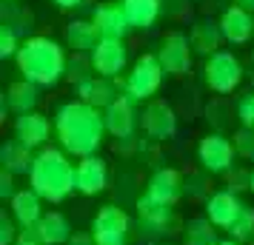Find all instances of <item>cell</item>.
Wrapping results in <instances>:
<instances>
[{
	"label": "cell",
	"instance_id": "obj_1",
	"mask_svg": "<svg viewBox=\"0 0 254 245\" xmlns=\"http://www.w3.org/2000/svg\"><path fill=\"white\" fill-rule=\"evenodd\" d=\"M55 137L60 148L71 157H92L97 154L100 143L106 137V123L103 111H97L94 105L83 100L63 103L55 114Z\"/></svg>",
	"mask_w": 254,
	"mask_h": 245
},
{
	"label": "cell",
	"instance_id": "obj_2",
	"mask_svg": "<svg viewBox=\"0 0 254 245\" xmlns=\"http://www.w3.org/2000/svg\"><path fill=\"white\" fill-rule=\"evenodd\" d=\"M17 71L35 86H58L66 77L69 57L52 37H29L17 51Z\"/></svg>",
	"mask_w": 254,
	"mask_h": 245
},
{
	"label": "cell",
	"instance_id": "obj_3",
	"mask_svg": "<svg viewBox=\"0 0 254 245\" xmlns=\"http://www.w3.org/2000/svg\"><path fill=\"white\" fill-rule=\"evenodd\" d=\"M29 188H35L43 202H63L74 191V165L63 148L46 146L35 154L29 171Z\"/></svg>",
	"mask_w": 254,
	"mask_h": 245
},
{
	"label": "cell",
	"instance_id": "obj_4",
	"mask_svg": "<svg viewBox=\"0 0 254 245\" xmlns=\"http://www.w3.org/2000/svg\"><path fill=\"white\" fill-rule=\"evenodd\" d=\"M163 74L166 71H163L157 54H140L134 60L131 71L126 74V80H123V94L131 97L134 103H149V100H154V94L160 92Z\"/></svg>",
	"mask_w": 254,
	"mask_h": 245
},
{
	"label": "cell",
	"instance_id": "obj_5",
	"mask_svg": "<svg viewBox=\"0 0 254 245\" xmlns=\"http://www.w3.org/2000/svg\"><path fill=\"white\" fill-rule=\"evenodd\" d=\"M243 74H246L243 71V63L231 51H226V49L214 51L203 63V83L214 94H231L243 83Z\"/></svg>",
	"mask_w": 254,
	"mask_h": 245
},
{
	"label": "cell",
	"instance_id": "obj_6",
	"mask_svg": "<svg viewBox=\"0 0 254 245\" xmlns=\"http://www.w3.org/2000/svg\"><path fill=\"white\" fill-rule=\"evenodd\" d=\"M237 160V151H234V143L231 137H223V134H206L203 140L197 143V163L203 165V171L211 177L217 174H229L231 165Z\"/></svg>",
	"mask_w": 254,
	"mask_h": 245
},
{
	"label": "cell",
	"instance_id": "obj_7",
	"mask_svg": "<svg viewBox=\"0 0 254 245\" xmlns=\"http://www.w3.org/2000/svg\"><path fill=\"white\" fill-rule=\"evenodd\" d=\"M92 234L97 245H128L131 220H128V214L123 208L103 205L92 220Z\"/></svg>",
	"mask_w": 254,
	"mask_h": 245
},
{
	"label": "cell",
	"instance_id": "obj_8",
	"mask_svg": "<svg viewBox=\"0 0 254 245\" xmlns=\"http://www.w3.org/2000/svg\"><path fill=\"white\" fill-rule=\"evenodd\" d=\"M191 43H189V35L183 32H169V35L160 40V49H157V60L166 74L172 77H183L191 69Z\"/></svg>",
	"mask_w": 254,
	"mask_h": 245
},
{
	"label": "cell",
	"instance_id": "obj_9",
	"mask_svg": "<svg viewBox=\"0 0 254 245\" xmlns=\"http://www.w3.org/2000/svg\"><path fill=\"white\" fill-rule=\"evenodd\" d=\"M134 208H137V225L146 237H169V234H174V228H177V214H174V208L154 202L146 194L137 199Z\"/></svg>",
	"mask_w": 254,
	"mask_h": 245
},
{
	"label": "cell",
	"instance_id": "obj_10",
	"mask_svg": "<svg viewBox=\"0 0 254 245\" xmlns=\"http://www.w3.org/2000/svg\"><path fill=\"white\" fill-rule=\"evenodd\" d=\"M140 123H143L146 137L157 143L174 137V131H177V114H174V108L166 100H149L146 108H143Z\"/></svg>",
	"mask_w": 254,
	"mask_h": 245
},
{
	"label": "cell",
	"instance_id": "obj_11",
	"mask_svg": "<svg viewBox=\"0 0 254 245\" xmlns=\"http://www.w3.org/2000/svg\"><path fill=\"white\" fill-rule=\"evenodd\" d=\"M183 194H186V180H183V174H180L177 168H157V171L149 177L146 197L154 199V202L174 208Z\"/></svg>",
	"mask_w": 254,
	"mask_h": 245
},
{
	"label": "cell",
	"instance_id": "obj_12",
	"mask_svg": "<svg viewBox=\"0 0 254 245\" xmlns=\"http://www.w3.org/2000/svg\"><path fill=\"white\" fill-rule=\"evenodd\" d=\"M103 123H106V134H112L117 140H131V134L137 129V108H134V100L120 94L115 103L103 111Z\"/></svg>",
	"mask_w": 254,
	"mask_h": 245
},
{
	"label": "cell",
	"instance_id": "obj_13",
	"mask_svg": "<svg viewBox=\"0 0 254 245\" xmlns=\"http://www.w3.org/2000/svg\"><path fill=\"white\" fill-rule=\"evenodd\" d=\"M106 186H109V165L97 154L83 157L80 163L74 165V191L77 194L97 197L100 191H106Z\"/></svg>",
	"mask_w": 254,
	"mask_h": 245
},
{
	"label": "cell",
	"instance_id": "obj_14",
	"mask_svg": "<svg viewBox=\"0 0 254 245\" xmlns=\"http://www.w3.org/2000/svg\"><path fill=\"white\" fill-rule=\"evenodd\" d=\"M128 63V49L123 40H100V46L92 51V66L97 77H109L115 80Z\"/></svg>",
	"mask_w": 254,
	"mask_h": 245
},
{
	"label": "cell",
	"instance_id": "obj_15",
	"mask_svg": "<svg viewBox=\"0 0 254 245\" xmlns=\"http://www.w3.org/2000/svg\"><path fill=\"white\" fill-rule=\"evenodd\" d=\"M246 208V202H243L234 191H214L211 197L206 199V214L203 217H208V222L214 225V228H223V231H229L231 225H234V220L240 217V211Z\"/></svg>",
	"mask_w": 254,
	"mask_h": 245
},
{
	"label": "cell",
	"instance_id": "obj_16",
	"mask_svg": "<svg viewBox=\"0 0 254 245\" xmlns=\"http://www.w3.org/2000/svg\"><path fill=\"white\" fill-rule=\"evenodd\" d=\"M49 137H52V123H49L40 111L20 114L17 120H14V140L23 143L26 148L40 151V148H46Z\"/></svg>",
	"mask_w": 254,
	"mask_h": 245
},
{
	"label": "cell",
	"instance_id": "obj_17",
	"mask_svg": "<svg viewBox=\"0 0 254 245\" xmlns=\"http://www.w3.org/2000/svg\"><path fill=\"white\" fill-rule=\"evenodd\" d=\"M220 32H223V40L231 43V46H243L254 37V17L252 12H246L240 6L231 3L226 12L220 14Z\"/></svg>",
	"mask_w": 254,
	"mask_h": 245
},
{
	"label": "cell",
	"instance_id": "obj_18",
	"mask_svg": "<svg viewBox=\"0 0 254 245\" xmlns=\"http://www.w3.org/2000/svg\"><path fill=\"white\" fill-rule=\"evenodd\" d=\"M92 23L100 29V35L106 40H126V35L131 32V23L126 17L123 3H103V6H97Z\"/></svg>",
	"mask_w": 254,
	"mask_h": 245
},
{
	"label": "cell",
	"instance_id": "obj_19",
	"mask_svg": "<svg viewBox=\"0 0 254 245\" xmlns=\"http://www.w3.org/2000/svg\"><path fill=\"white\" fill-rule=\"evenodd\" d=\"M12 217L14 222L20 225V231H26V228H37V222L43 220V197L37 194L35 188H23V191H17L12 199Z\"/></svg>",
	"mask_w": 254,
	"mask_h": 245
},
{
	"label": "cell",
	"instance_id": "obj_20",
	"mask_svg": "<svg viewBox=\"0 0 254 245\" xmlns=\"http://www.w3.org/2000/svg\"><path fill=\"white\" fill-rule=\"evenodd\" d=\"M74 89H77V100L94 105L97 111H106V108L115 103L117 97H120L123 83L117 86V83L109 80V77H92V80L80 83V86H74Z\"/></svg>",
	"mask_w": 254,
	"mask_h": 245
},
{
	"label": "cell",
	"instance_id": "obj_21",
	"mask_svg": "<svg viewBox=\"0 0 254 245\" xmlns=\"http://www.w3.org/2000/svg\"><path fill=\"white\" fill-rule=\"evenodd\" d=\"M40 86H35V83L29 80H17L9 86V92H6V97H3V111L9 108V111H14V114H32L35 111V105L40 103V92H37Z\"/></svg>",
	"mask_w": 254,
	"mask_h": 245
},
{
	"label": "cell",
	"instance_id": "obj_22",
	"mask_svg": "<svg viewBox=\"0 0 254 245\" xmlns=\"http://www.w3.org/2000/svg\"><path fill=\"white\" fill-rule=\"evenodd\" d=\"M100 40H103L100 29L89 20H71L66 26V43L74 54H92L94 49L100 46Z\"/></svg>",
	"mask_w": 254,
	"mask_h": 245
},
{
	"label": "cell",
	"instance_id": "obj_23",
	"mask_svg": "<svg viewBox=\"0 0 254 245\" xmlns=\"http://www.w3.org/2000/svg\"><path fill=\"white\" fill-rule=\"evenodd\" d=\"M37 237L43 240V245H66L71 240V222L66 214H60V211H46L43 214V220L37 222Z\"/></svg>",
	"mask_w": 254,
	"mask_h": 245
},
{
	"label": "cell",
	"instance_id": "obj_24",
	"mask_svg": "<svg viewBox=\"0 0 254 245\" xmlns=\"http://www.w3.org/2000/svg\"><path fill=\"white\" fill-rule=\"evenodd\" d=\"M189 43L197 54L203 57H211L214 51H220V43H223V32H220V23H208V20H200V23L191 26L189 32Z\"/></svg>",
	"mask_w": 254,
	"mask_h": 245
},
{
	"label": "cell",
	"instance_id": "obj_25",
	"mask_svg": "<svg viewBox=\"0 0 254 245\" xmlns=\"http://www.w3.org/2000/svg\"><path fill=\"white\" fill-rule=\"evenodd\" d=\"M32 163H35V154H32V148H26L23 143L9 140L0 146V165H3V171H9V174H29Z\"/></svg>",
	"mask_w": 254,
	"mask_h": 245
},
{
	"label": "cell",
	"instance_id": "obj_26",
	"mask_svg": "<svg viewBox=\"0 0 254 245\" xmlns=\"http://www.w3.org/2000/svg\"><path fill=\"white\" fill-rule=\"evenodd\" d=\"M131 29H151L163 12V0H123Z\"/></svg>",
	"mask_w": 254,
	"mask_h": 245
},
{
	"label": "cell",
	"instance_id": "obj_27",
	"mask_svg": "<svg viewBox=\"0 0 254 245\" xmlns=\"http://www.w3.org/2000/svg\"><path fill=\"white\" fill-rule=\"evenodd\" d=\"M183 245H220L217 228L208 222V217H191L183 222Z\"/></svg>",
	"mask_w": 254,
	"mask_h": 245
},
{
	"label": "cell",
	"instance_id": "obj_28",
	"mask_svg": "<svg viewBox=\"0 0 254 245\" xmlns=\"http://www.w3.org/2000/svg\"><path fill=\"white\" fill-rule=\"evenodd\" d=\"M229 237L231 240H237L240 245L246 243H254V208H246L240 211V217L234 220V225L229 228Z\"/></svg>",
	"mask_w": 254,
	"mask_h": 245
},
{
	"label": "cell",
	"instance_id": "obj_29",
	"mask_svg": "<svg viewBox=\"0 0 254 245\" xmlns=\"http://www.w3.org/2000/svg\"><path fill=\"white\" fill-rule=\"evenodd\" d=\"M94 77V66H92V54H74L69 60V69H66V80L80 86V83L92 80Z\"/></svg>",
	"mask_w": 254,
	"mask_h": 245
},
{
	"label": "cell",
	"instance_id": "obj_30",
	"mask_svg": "<svg viewBox=\"0 0 254 245\" xmlns=\"http://www.w3.org/2000/svg\"><path fill=\"white\" fill-rule=\"evenodd\" d=\"M231 143H234V151H237V157H240V160H249V163H254V129H246V126H240V129L234 131Z\"/></svg>",
	"mask_w": 254,
	"mask_h": 245
},
{
	"label": "cell",
	"instance_id": "obj_31",
	"mask_svg": "<svg viewBox=\"0 0 254 245\" xmlns=\"http://www.w3.org/2000/svg\"><path fill=\"white\" fill-rule=\"evenodd\" d=\"M20 40H17V32H14L12 26H0V57H17V51H20Z\"/></svg>",
	"mask_w": 254,
	"mask_h": 245
},
{
	"label": "cell",
	"instance_id": "obj_32",
	"mask_svg": "<svg viewBox=\"0 0 254 245\" xmlns=\"http://www.w3.org/2000/svg\"><path fill=\"white\" fill-rule=\"evenodd\" d=\"M237 120L246 129H254V92L243 94L240 100H237Z\"/></svg>",
	"mask_w": 254,
	"mask_h": 245
},
{
	"label": "cell",
	"instance_id": "obj_33",
	"mask_svg": "<svg viewBox=\"0 0 254 245\" xmlns=\"http://www.w3.org/2000/svg\"><path fill=\"white\" fill-rule=\"evenodd\" d=\"M17 222H14V217L9 214H0V245H14V240H17Z\"/></svg>",
	"mask_w": 254,
	"mask_h": 245
},
{
	"label": "cell",
	"instance_id": "obj_34",
	"mask_svg": "<svg viewBox=\"0 0 254 245\" xmlns=\"http://www.w3.org/2000/svg\"><path fill=\"white\" fill-rule=\"evenodd\" d=\"M17 194V188H14V174L9 171H0V197L3 199H12Z\"/></svg>",
	"mask_w": 254,
	"mask_h": 245
},
{
	"label": "cell",
	"instance_id": "obj_35",
	"mask_svg": "<svg viewBox=\"0 0 254 245\" xmlns=\"http://www.w3.org/2000/svg\"><path fill=\"white\" fill-rule=\"evenodd\" d=\"M14 245H43V240L37 237L35 228H26V231L17 234V240H14Z\"/></svg>",
	"mask_w": 254,
	"mask_h": 245
},
{
	"label": "cell",
	"instance_id": "obj_36",
	"mask_svg": "<svg viewBox=\"0 0 254 245\" xmlns=\"http://www.w3.org/2000/svg\"><path fill=\"white\" fill-rule=\"evenodd\" d=\"M66 245H97V243H94V234L92 231H86V234L74 231V234H71V240Z\"/></svg>",
	"mask_w": 254,
	"mask_h": 245
},
{
	"label": "cell",
	"instance_id": "obj_37",
	"mask_svg": "<svg viewBox=\"0 0 254 245\" xmlns=\"http://www.w3.org/2000/svg\"><path fill=\"white\" fill-rule=\"evenodd\" d=\"M234 6H240V9H246V12L254 14V0H231Z\"/></svg>",
	"mask_w": 254,
	"mask_h": 245
},
{
	"label": "cell",
	"instance_id": "obj_38",
	"mask_svg": "<svg viewBox=\"0 0 254 245\" xmlns=\"http://www.w3.org/2000/svg\"><path fill=\"white\" fill-rule=\"evenodd\" d=\"M55 3H58L60 9H74V6H80L83 0H55Z\"/></svg>",
	"mask_w": 254,
	"mask_h": 245
},
{
	"label": "cell",
	"instance_id": "obj_39",
	"mask_svg": "<svg viewBox=\"0 0 254 245\" xmlns=\"http://www.w3.org/2000/svg\"><path fill=\"white\" fill-rule=\"evenodd\" d=\"M220 245H240V243H237V240H231V237H229V240H220Z\"/></svg>",
	"mask_w": 254,
	"mask_h": 245
},
{
	"label": "cell",
	"instance_id": "obj_40",
	"mask_svg": "<svg viewBox=\"0 0 254 245\" xmlns=\"http://www.w3.org/2000/svg\"><path fill=\"white\" fill-rule=\"evenodd\" d=\"M249 188L254 191V168H252V183H249Z\"/></svg>",
	"mask_w": 254,
	"mask_h": 245
},
{
	"label": "cell",
	"instance_id": "obj_41",
	"mask_svg": "<svg viewBox=\"0 0 254 245\" xmlns=\"http://www.w3.org/2000/svg\"><path fill=\"white\" fill-rule=\"evenodd\" d=\"M3 3H20V0H3Z\"/></svg>",
	"mask_w": 254,
	"mask_h": 245
}]
</instances>
